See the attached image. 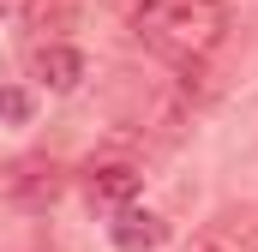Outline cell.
Wrapping results in <instances>:
<instances>
[{
  "mask_svg": "<svg viewBox=\"0 0 258 252\" xmlns=\"http://www.w3.org/2000/svg\"><path fill=\"white\" fill-rule=\"evenodd\" d=\"M132 30L156 60L192 66L216 54V42L228 30V0H144Z\"/></svg>",
  "mask_w": 258,
  "mask_h": 252,
  "instance_id": "1",
  "label": "cell"
},
{
  "mask_svg": "<svg viewBox=\"0 0 258 252\" xmlns=\"http://www.w3.org/2000/svg\"><path fill=\"white\" fill-rule=\"evenodd\" d=\"M60 192H66V168L54 156H18L0 168V198H12L24 210H48Z\"/></svg>",
  "mask_w": 258,
  "mask_h": 252,
  "instance_id": "2",
  "label": "cell"
},
{
  "mask_svg": "<svg viewBox=\"0 0 258 252\" xmlns=\"http://www.w3.org/2000/svg\"><path fill=\"white\" fill-rule=\"evenodd\" d=\"M144 192V174L132 168V162H90L84 168V198L96 204V210H120Z\"/></svg>",
  "mask_w": 258,
  "mask_h": 252,
  "instance_id": "3",
  "label": "cell"
},
{
  "mask_svg": "<svg viewBox=\"0 0 258 252\" xmlns=\"http://www.w3.org/2000/svg\"><path fill=\"white\" fill-rule=\"evenodd\" d=\"M204 252H258V204H228L204 222Z\"/></svg>",
  "mask_w": 258,
  "mask_h": 252,
  "instance_id": "4",
  "label": "cell"
},
{
  "mask_svg": "<svg viewBox=\"0 0 258 252\" xmlns=\"http://www.w3.org/2000/svg\"><path fill=\"white\" fill-rule=\"evenodd\" d=\"M168 234H174V228H168L156 210H132V204H120L114 222H108V240H114L120 252H162Z\"/></svg>",
  "mask_w": 258,
  "mask_h": 252,
  "instance_id": "5",
  "label": "cell"
},
{
  "mask_svg": "<svg viewBox=\"0 0 258 252\" xmlns=\"http://www.w3.org/2000/svg\"><path fill=\"white\" fill-rule=\"evenodd\" d=\"M30 72H36L48 90H78V78H84V54L66 48V42H48V48H36Z\"/></svg>",
  "mask_w": 258,
  "mask_h": 252,
  "instance_id": "6",
  "label": "cell"
},
{
  "mask_svg": "<svg viewBox=\"0 0 258 252\" xmlns=\"http://www.w3.org/2000/svg\"><path fill=\"white\" fill-rule=\"evenodd\" d=\"M66 18H72V12H66V0H54V6H48V0H30V30H36V36L66 30Z\"/></svg>",
  "mask_w": 258,
  "mask_h": 252,
  "instance_id": "7",
  "label": "cell"
},
{
  "mask_svg": "<svg viewBox=\"0 0 258 252\" xmlns=\"http://www.w3.org/2000/svg\"><path fill=\"white\" fill-rule=\"evenodd\" d=\"M0 120H30V96H24V90H18V84H6V90H0Z\"/></svg>",
  "mask_w": 258,
  "mask_h": 252,
  "instance_id": "8",
  "label": "cell"
},
{
  "mask_svg": "<svg viewBox=\"0 0 258 252\" xmlns=\"http://www.w3.org/2000/svg\"><path fill=\"white\" fill-rule=\"evenodd\" d=\"M0 12H6V0H0Z\"/></svg>",
  "mask_w": 258,
  "mask_h": 252,
  "instance_id": "9",
  "label": "cell"
}]
</instances>
